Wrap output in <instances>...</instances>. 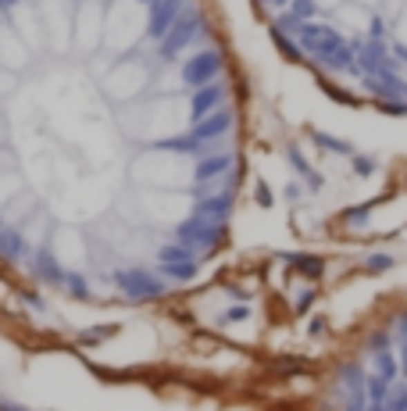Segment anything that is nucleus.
I'll return each instance as SVG.
<instances>
[{
    "label": "nucleus",
    "mask_w": 407,
    "mask_h": 411,
    "mask_svg": "<svg viewBox=\"0 0 407 411\" xmlns=\"http://www.w3.org/2000/svg\"><path fill=\"white\" fill-rule=\"evenodd\" d=\"M393 265H397V258L390 251H375V254H368V261H364V272H368V276H382V272H390Z\"/></svg>",
    "instance_id": "nucleus-5"
},
{
    "label": "nucleus",
    "mask_w": 407,
    "mask_h": 411,
    "mask_svg": "<svg viewBox=\"0 0 407 411\" xmlns=\"http://www.w3.org/2000/svg\"><path fill=\"white\" fill-rule=\"evenodd\" d=\"M368 215H372V204H357V208L343 211L339 218H343V225H364V222H368Z\"/></svg>",
    "instance_id": "nucleus-8"
},
{
    "label": "nucleus",
    "mask_w": 407,
    "mask_h": 411,
    "mask_svg": "<svg viewBox=\"0 0 407 411\" xmlns=\"http://www.w3.org/2000/svg\"><path fill=\"white\" fill-rule=\"evenodd\" d=\"M393 54H397V57H404V61H407V47H404V44H393Z\"/></svg>",
    "instance_id": "nucleus-13"
},
{
    "label": "nucleus",
    "mask_w": 407,
    "mask_h": 411,
    "mask_svg": "<svg viewBox=\"0 0 407 411\" xmlns=\"http://www.w3.org/2000/svg\"><path fill=\"white\" fill-rule=\"evenodd\" d=\"M350 169H354V175H357V179H372V175L382 169V161H379L375 154H364V151H357V154L350 157Z\"/></svg>",
    "instance_id": "nucleus-3"
},
{
    "label": "nucleus",
    "mask_w": 407,
    "mask_h": 411,
    "mask_svg": "<svg viewBox=\"0 0 407 411\" xmlns=\"http://www.w3.org/2000/svg\"><path fill=\"white\" fill-rule=\"evenodd\" d=\"M321 329H329V322H325V318H321V315H318V318L311 322V333L318 336V333H321Z\"/></svg>",
    "instance_id": "nucleus-12"
},
{
    "label": "nucleus",
    "mask_w": 407,
    "mask_h": 411,
    "mask_svg": "<svg viewBox=\"0 0 407 411\" xmlns=\"http://www.w3.org/2000/svg\"><path fill=\"white\" fill-rule=\"evenodd\" d=\"M372 361H375V376L397 383V376H400V354L397 351H375Z\"/></svg>",
    "instance_id": "nucleus-2"
},
{
    "label": "nucleus",
    "mask_w": 407,
    "mask_h": 411,
    "mask_svg": "<svg viewBox=\"0 0 407 411\" xmlns=\"http://www.w3.org/2000/svg\"><path fill=\"white\" fill-rule=\"evenodd\" d=\"M379 111L382 115H390V118H407V100H375Z\"/></svg>",
    "instance_id": "nucleus-9"
},
{
    "label": "nucleus",
    "mask_w": 407,
    "mask_h": 411,
    "mask_svg": "<svg viewBox=\"0 0 407 411\" xmlns=\"http://www.w3.org/2000/svg\"><path fill=\"white\" fill-rule=\"evenodd\" d=\"M321 90H325L332 100H336V104H343V108H357L361 104V100L350 93V90H343V86H336V82H329V79H321Z\"/></svg>",
    "instance_id": "nucleus-6"
},
{
    "label": "nucleus",
    "mask_w": 407,
    "mask_h": 411,
    "mask_svg": "<svg viewBox=\"0 0 407 411\" xmlns=\"http://www.w3.org/2000/svg\"><path fill=\"white\" fill-rule=\"evenodd\" d=\"M296 269L304 272L307 279H321V276H325V261L314 258V254H300V258H296Z\"/></svg>",
    "instance_id": "nucleus-7"
},
{
    "label": "nucleus",
    "mask_w": 407,
    "mask_h": 411,
    "mask_svg": "<svg viewBox=\"0 0 407 411\" xmlns=\"http://www.w3.org/2000/svg\"><path fill=\"white\" fill-rule=\"evenodd\" d=\"M393 386H397V383H390V379H382V376L372 372L368 379H364V397H368V404H390Z\"/></svg>",
    "instance_id": "nucleus-1"
},
{
    "label": "nucleus",
    "mask_w": 407,
    "mask_h": 411,
    "mask_svg": "<svg viewBox=\"0 0 407 411\" xmlns=\"http://www.w3.org/2000/svg\"><path fill=\"white\" fill-rule=\"evenodd\" d=\"M393 336H397V340H400V343H404V340H407V315H400V318H397V322H393Z\"/></svg>",
    "instance_id": "nucleus-11"
},
{
    "label": "nucleus",
    "mask_w": 407,
    "mask_h": 411,
    "mask_svg": "<svg viewBox=\"0 0 407 411\" xmlns=\"http://www.w3.org/2000/svg\"><path fill=\"white\" fill-rule=\"evenodd\" d=\"M390 411H407V386H393V397L386 404Z\"/></svg>",
    "instance_id": "nucleus-10"
},
{
    "label": "nucleus",
    "mask_w": 407,
    "mask_h": 411,
    "mask_svg": "<svg viewBox=\"0 0 407 411\" xmlns=\"http://www.w3.org/2000/svg\"><path fill=\"white\" fill-rule=\"evenodd\" d=\"M314 143H318L321 151H329V154H343V157H354V154H357L354 143L339 140V136H329V133H314Z\"/></svg>",
    "instance_id": "nucleus-4"
}]
</instances>
